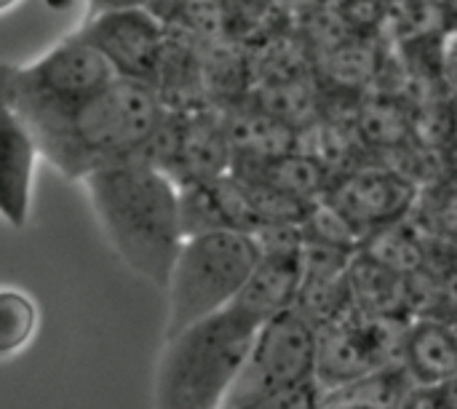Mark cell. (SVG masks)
I'll return each instance as SVG.
<instances>
[{
	"label": "cell",
	"instance_id": "6da1fadb",
	"mask_svg": "<svg viewBox=\"0 0 457 409\" xmlns=\"http://www.w3.org/2000/svg\"><path fill=\"white\" fill-rule=\"evenodd\" d=\"M166 113L169 107L153 86L112 78L80 99L16 115L27 123L40 158L62 177L83 179L96 169L145 158Z\"/></svg>",
	"mask_w": 457,
	"mask_h": 409
},
{
	"label": "cell",
	"instance_id": "7a4b0ae2",
	"mask_svg": "<svg viewBox=\"0 0 457 409\" xmlns=\"http://www.w3.org/2000/svg\"><path fill=\"white\" fill-rule=\"evenodd\" d=\"M80 182L110 249L131 273L163 289L185 238L179 188L147 158L96 169Z\"/></svg>",
	"mask_w": 457,
	"mask_h": 409
},
{
	"label": "cell",
	"instance_id": "3957f363",
	"mask_svg": "<svg viewBox=\"0 0 457 409\" xmlns=\"http://www.w3.org/2000/svg\"><path fill=\"white\" fill-rule=\"evenodd\" d=\"M257 330L228 305L163 338L155 409H222Z\"/></svg>",
	"mask_w": 457,
	"mask_h": 409
},
{
	"label": "cell",
	"instance_id": "277c9868",
	"mask_svg": "<svg viewBox=\"0 0 457 409\" xmlns=\"http://www.w3.org/2000/svg\"><path fill=\"white\" fill-rule=\"evenodd\" d=\"M257 260L260 246L252 233L209 230L185 236L163 287L169 295L166 338L228 308Z\"/></svg>",
	"mask_w": 457,
	"mask_h": 409
},
{
	"label": "cell",
	"instance_id": "5b68a950",
	"mask_svg": "<svg viewBox=\"0 0 457 409\" xmlns=\"http://www.w3.org/2000/svg\"><path fill=\"white\" fill-rule=\"evenodd\" d=\"M112 78L107 62L78 32H70L27 64H0V99L11 110L24 113L80 99Z\"/></svg>",
	"mask_w": 457,
	"mask_h": 409
},
{
	"label": "cell",
	"instance_id": "8992f818",
	"mask_svg": "<svg viewBox=\"0 0 457 409\" xmlns=\"http://www.w3.org/2000/svg\"><path fill=\"white\" fill-rule=\"evenodd\" d=\"M313 364L316 327L295 308H287L254 332L222 407L311 383Z\"/></svg>",
	"mask_w": 457,
	"mask_h": 409
},
{
	"label": "cell",
	"instance_id": "52a82bcc",
	"mask_svg": "<svg viewBox=\"0 0 457 409\" xmlns=\"http://www.w3.org/2000/svg\"><path fill=\"white\" fill-rule=\"evenodd\" d=\"M404 319L351 308L316 330L313 383L321 394L396 362Z\"/></svg>",
	"mask_w": 457,
	"mask_h": 409
},
{
	"label": "cell",
	"instance_id": "ba28073f",
	"mask_svg": "<svg viewBox=\"0 0 457 409\" xmlns=\"http://www.w3.org/2000/svg\"><path fill=\"white\" fill-rule=\"evenodd\" d=\"M145 158L155 163L177 188L209 182L225 174L233 158L225 115L206 107L169 110L161 129L150 139Z\"/></svg>",
	"mask_w": 457,
	"mask_h": 409
},
{
	"label": "cell",
	"instance_id": "9c48e42d",
	"mask_svg": "<svg viewBox=\"0 0 457 409\" xmlns=\"http://www.w3.org/2000/svg\"><path fill=\"white\" fill-rule=\"evenodd\" d=\"M75 32L107 62L115 78L147 83L155 88L169 29L150 5L88 13Z\"/></svg>",
	"mask_w": 457,
	"mask_h": 409
},
{
	"label": "cell",
	"instance_id": "30bf717a",
	"mask_svg": "<svg viewBox=\"0 0 457 409\" xmlns=\"http://www.w3.org/2000/svg\"><path fill=\"white\" fill-rule=\"evenodd\" d=\"M321 201L329 204L364 241L370 233L404 220L418 201V190L412 179L396 171L359 169L343 177L332 174Z\"/></svg>",
	"mask_w": 457,
	"mask_h": 409
},
{
	"label": "cell",
	"instance_id": "8fae6325",
	"mask_svg": "<svg viewBox=\"0 0 457 409\" xmlns=\"http://www.w3.org/2000/svg\"><path fill=\"white\" fill-rule=\"evenodd\" d=\"M37 158L27 123L0 99V220L11 228L27 225Z\"/></svg>",
	"mask_w": 457,
	"mask_h": 409
},
{
	"label": "cell",
	"instance_id": "7c38bea8",
	"mask_svg": "<svg viewBox=\"0 0 457 409\" xmlns=\"http://www.w3.org/2000/svg\"><path fill=\"white\" fill-rule=\"evenodd\" d=\"M396 362L415 388L455 383L457 343L453 321L436 316L404 321Z\"/></svg>",
	"mask_w": 457,
	"mask_h": 409
},
{
	"label": "cell",
	"instance_id": "4fadbf2b",
	"mask_svg": "<svg viewBox=\"0 0 457 409\" xmlns=\"http://www.w3.org/2000/svg\"><path fill=\"white\" fill-rule=\"evenodd\" d=\"M300 287V246L297 249H260V260L252 268L249 279L233 297L244 319L262 327L276 313L295 305Z\"/></svg>",
	"mask_w": 457,
	"mask_h": 409
},
{
	"label": "cell",
	"instance_id": "5bb4252c",
	"mask_svg": "<svg viewBox=\"0 0 457 409\" xmlns=\"http://www.w3.org/2000/svg\"><path fill=\"white\" fill-rule=\"evenodd\" d=\"M37 330V305L19 289H0V359L16 356Z\"/></svg>",
	"mask_w": 457,
	"mask_h": 409
},
{
	"label": "cell",
	"instance_id": "9a60e30c",
	"mask_svg": "<svg viewBox=\"0 0 457 409\" xmlns=\"http://www.w3.org/2000/svg\"><path fill=\"white\" fill-rule=\"evenodd\" d=\"M319 405H321V391L311 380V383H303L295 388L254 396V399H246V402H238V405L222 409H319Z\"/></svg>",
	"mask_w": 457,
	"mask_h": 409
},
{
	"label": "cell",
	"instance_id": "2e32d148",
	"mask_svg": "<svg viewBox=\"0 0 457 409\" xmlns=\"http://www.w3.org/2000/svg\"><path fill=\"white\" fill-rule=\"evenodd\" d=\"M396 409H455V383L412 388Z\"/></svg>",
	"mask_w": 457,
	"mask_h": 409
},
{
	"label": "cell",
	"instance_id": "e0dca14e",
	"mask_svg": "<svg viewBox=\"0 0 457 409\" xmlns=\"http://www.w3.org/2000/svg\"><path fill=\"white\" fill-rule=\"evenodd\" d=\"M319 409H380L372 407V405H364V402H353V399H345V396H337V394H321V405Z\"/></svg>",
	"mask_w": 457,
	"mask_h": 409
},
{
	"label": "cell",
	"instance_id": "ac0fdd59",
	"mask_svg": "<svg viewBox=\"0 0 457 409\" xmlns=\"http://www.w3.org/2000/svg\"><path fill=\"white\" fill-rule=\"evenodd\" d=\"M153 0H86L88 13L107 11V8H131V5H150Z\"/></svg>",
	"mask_w": 457,
	"mask_h": 409
},
{
	"label": "cell",
	"instance_id": "d6986e66",
	"mask_svg": "<svg viewBox=\"0 0 457 409\" xmlns=\"http://www.w3.org/2000/svg\"><path fill=\"white\" fill-rule=\"evenodd\" d=\"M19 3H21V0H0V13H8V11H13Z\"/></svg>",
	"mask_w": 457,
	"mask_h": 409
}]
</instances>
